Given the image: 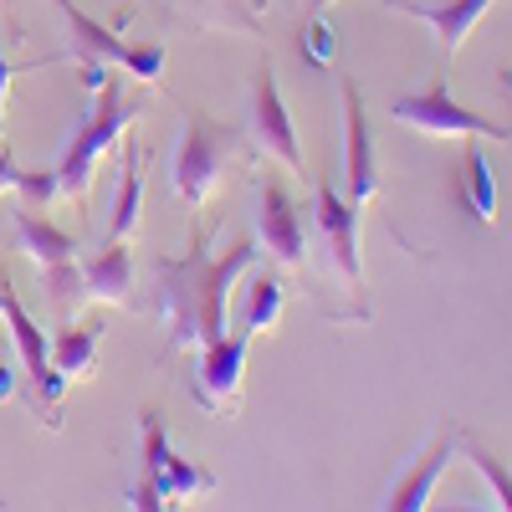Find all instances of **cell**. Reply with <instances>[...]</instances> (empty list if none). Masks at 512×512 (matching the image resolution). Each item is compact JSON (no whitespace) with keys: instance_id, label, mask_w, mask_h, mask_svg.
I'll use <instances>...</instances> for the list:
<instances>
[{"instance_id":"obj_15","label":"cell","mask_w":512,"mask_h":512,"mask_svg":"<svg viewBox=\"0 0 512 512\" xmlns=\"http://www.w3.org/2000/svg\"><path fill=\"white\" fill-rule=\"evenodd\" d=\"M82 282H88V297H98V303L128 308V297H134V256H128V241H108L103 251H93L82 262Z\"/></svg>"},{"instance_id":"obj_23","label":"cell","mask_w":512,"mask_h":512,"mask_svg":"<svg viewBox=\"0 0 512 512\" xmlns=\"http://www.w3.org/2000/svg\"><path fill=\"white\" fill-rule=\"evenodd\" d=\"M466 461H472L477 472H482V482L492 487V502H497L502 512H512V472H507V466H502L487 446H477V441H466Z\"/></svg>"},{"instance_id":"obj_27","label":"cell","mask_w":512,"mask_h":512,"mask_svg":"<svg viewBox=\"0 0 512 512\" xmlns=\"http://www.w3.org/2000/svg\"><path fill=\"white\" fill-rule=\"evenodd\" d=\"M21 72H26L21 62H11V57H0V113H6V98H11V82H16Z\"/></svg>"},{"instance_id":"obj_26","label":"cell","mask_w":512,"mask_h":512,"mask_svg":"<svg viewBox=\"0 0 512 512\" xmlns=\"http://www.w3.org/2000/svg\"><path fill=\"white\" fill-rule=\"evenodd\" d=\"M16 180H21V164L11 159V149L0 144V195H11L16 190Z\"/></svg>"},{"instance_id":"obj_4","label":"cell","mask_w":512,"mask_h":512,"mask_svg":"<svg viewBox=\"0 0 512 512\" xmlns=\"http://www.w3.org/2000/svg\"><path fill=\"white\" fill-rule=\"evenodd\" d=\"M231 154H236V128H221V123H210L205 113H190L185 134L175 144V164H169V175H175V195L185 205H205L210 195H216Z\"/></svg>"},{"instance_id":"obj_8","label":"cell","mask_w":512,"mask_h":512,"mask_svg":"<svg viewBox=\"0 0 512 512\" xmlns=\"http://www.w3.org/2000/svg\"><path fill=\"white\" fill-rule=\"evenodd\" d=\"M246 359H251V333H226V338H216V344H205L195 384H190L195 405L210 410V415H236L241 410Z\"/></svg>"},{"instance_id":"obj_20","label":"cell","mask_w":512,"mask_h":512,"mask_svg":"<svg viewBox=\"0 0 512 512\" xmlns=\"http://www.w3.org/2000/svg\"><path fill=\"white\" fill-rule=\"evenodd\" d=\"M282 308H287V292H282V282L277 277H256L251 282V297H246V318H241V333H267V328H277V318H282Z\"/></svg>"},{"instance_id":"obj_21","label":"cell","mask_w":512,"mask_h":512,"mask_svg":"<svg viewBox=\"0 0 512 512\" xmlns=\"http://www.w3.org/2000/svg\"><path fill=\"white\" fill-rule=\"evenodd\" d=\"M180 6L190 16H200L205 26H216V31H256L262 21H256V0H180Z\"/></svg>"},{"instance_id":"obj_7","label":"cell","mask_w":512,"mask_h":512,"mask_svg":"<svg viewBox=\"0 0 512 512\" xmlns=\"http://www.w3.org/2000/svg\"><path fill=\"white\" fill-rule=\"evenodd\" d=\"M313 231L328 246V262L338 272V282L349 287V297H359L364 308V262H359V205H349L328 180L313 185ZM369 313V308H364Z\"/></svg>"},{"instance_id":"obj_11","label":"cell","mask_w":512,"mask_h":512,"mask_svg":"<svg viewBox=\"0 0 512 512\" xmlns=\"http://www.w3.org/2000/svg\"><path fill=\"white\" fill-rule=\"evenodd\" d=\"M0 313H6L11 338H16V354H21V364H26V374H31V395L47 405V415H57V405H62V395H67V379H57L52 354H47V333L36 328V318L26 313V303L11 292V282H0Z\"/></svg>"},{"instance_id":"obj_29","label":"cell","mask_w":512,"mask_h":512,"mask_svg":"<svg viewBox=\"0 0 512 512\" xmlns=\"http://www.w3.org/2000/svg\"><path fill=\"white\" fill-rule=\"evenodd\" d=\"M313 6H318V11H323V6H333V0H313Z\"/></svg>"},{"instance_id":"obj_22","label":"cell","mask_w":512,"mask_h":512,"mask_svg":"<svg viewBox=\"0 0 512 512\" xmlns=\"http://www.w3.org/2000/svg\"><path fill=\"white\" fill-rule=\"evenodd\" d=\"M41 287H47V297L67 318L88 303V282H82V262H77V256H72V262H57V267H41Z\"/></svg>"},{"instance_id":"obj_19","label":"cell","mask_w":512,"mask_h":512,"mask_svg":"<svg viewBox=\"0 0 512 512\" xmlns=\"http://www.w3.org/2000/svg\"><path fill=\"white\" fill-rule=\"evenodd\" d=\"M139 216H144L139 149H123V180H118V195H113V210H108V241H128L139 231Z\"/></svg>"},{"instance_id":"obj_5","label":"cell","mask_w":512,"mask_h":512,"mask_svg":"<svg viewBox=\"0 0 512 512\" xmlns=\"http://www.w3.org/2000/svg\"><path fill=\"white\" fill-rule=\"evenodd\" d=\"M67 21V47H72V62L77 67H123L128 77L139 82H159L164 77V47H128V41L113 31V26H98L82 6L72 0H52Z\"/></svg>"},{"instance_id":"obj_28","label":"cell","mask_w":512,"mask_h":512,"mask_svg":"<svg viewBox=\"0 0 512 512\" xmlns=\"http://www.w3.org/2000/svg\"><path fill=\"white\" fill-rule=\"evenodd\" d=\"M11 395H16V374H11V364H6V359H0V405H6Z\"/></svg>"},{"instance_id":"obj_1","label":"cell","mask_w":512,"mask_h":512,"mask_svg":"<svg viewBox=\"0 0 512 512\" xmlns=\"http://www.w3.org/2000/svg\"><path fill=\"white\" fill-rule=\"evenodd\" d=\"M256 251H262L256 236H246L210 256L205 236H195L185 256H159L154 262V313L169 328V349H205L216 338H226L231 287L241 272H251Z\"/></svg>"},{"instance_id":"obj_31","label":"cell","mask_w":512,"mask_h":512,"mask_svg":"<svg viewBox=\"0 0 512 512\" xmlns=\"http://www.w3.org/2000/svg\"><path fill=\"white\" fill-rule=\"evenodd\" d=\"M6 6H11V0H6Z\"/></svg>"},{"instance_id":"obj_14","label":"cell","mask_w":512,"mask_h":512,"mask_svg":"<svg viewBox=\"0 0 512 512\" xmlns=\"http://www.w3.org/2000/svg\"><path fill=\"white\" fill-rule=\"evenodd\" d=\"M497 6V0H436V6H420V0H400V16H415V21H425L431 26V36H436V47H441V57L451 62L461 47H466V36H472L477 26H482V16Z\"/></svg>"},{"instance_id":"obj_24","label":"cell","mask_w":512,"mask_h":512,"mask_svg":"<svg viewBox=\"0 0 512 512\" xmlns=\"http://www.w3.org/2000/svg\"><path fill=\"white\" fill-rule=\"evenodd\" d=\"M303 57H308V67H333V31L323 16L308 21V31H303Z\"/></svg>"},{"instance_id":"obj_2","label":"cell","mask_w":512,"mask_h":512,"mask_svg":"<svg viewBox=\"0 0 512 512\" xmlns=\"http://www.w3.org/2000/svg\"><path fill=\"white\" fill-rule=\"evenodd\" d=\"M93 98H98V108L82 118V128L72 134V144H67V154H62V164H57V190H62V200H88L93 175H98V159L113 154V149L123 144V134H128V128L144 118V108H149V98H128V88H123L118 77H103V88H93Z\"/></svg>"},{"instance_id":"obj_13","label":"cell","mask_w":512,"mask_h":512,"mask_svg":"<svg viewBox=\"0 0 512 512\" xmlns=\"http://www.w3.org/2000/svg\"><path fill=\"white\" fill-rule=\"evenodd\" d=\"M456 446H461V431L456 425H446V431H436L431 441H425V451L415 456V466L390 487V497H384V507L390 512H420V507H431L441 477H446V466L456 461Z\"/></svg>"},{"instance_id":"obj_10","label":"cell","mask_w":512,"mask_h":512,"mask_svg":"<svg viewBox=\"0 0 512 512\" xmlns=\"http://www.w3.org/2000/svg\"><path fill=\"white\" fill-rule=\"evenodd\" d=\"M344 200L349 205H369L379 195V154L369 139V113H364V93L359 82L344 77Z\"/></svg>"},{"instance_id":"obj_30","label":"cell","mask_w":512,"mask_h":512,"mask_svg":"<svg viewBox=\"0 0 512 512\" xmlns=\"http://www.w3.org/2000/svg\"><path fill=\"white\" fill-rule=\"evenodd\" d=\"M507 88H512V77H507Z\"/></svg>"},{"instance_id":"obj_3","label":"cell","mask_w":512,"mask_h":512,"mask_svg":"<svg viewBox=\"0 0 512 512\" xmlns=\"http://www.w3.org/2000/svg\"><path fill=\"white\" fill-rule=\"evenodd\" d=\"M144 425V472H139V487L128 497V507H175L185 497H210L216 492V477L205 472L200 461H185L169 451V436H164V420L154 410L139 415Z\"/></svg>"},{"instance_id":"obj_18","label":"cell","mask_w":512,"mask_h":512,"mask_svg":"<svg viewBox=\"0 0 512 512\" xmlns=\"http://www.w3.org/2000/svg\"><path fill=\"white\" fill-rule=\"evenodd\" d=\"M461 205H466V216L492 226L497 221V180H492V164L482 154V144H472L461 154Z\"/></svg>"},{"instance_id":"obj_17","label":"cell","mask_w":512,"mask_h":512,"mask_svg":"<svg viewBox=\"0 0 512 512\" xmlns=\"http://www.w3.org/2000/svg\"><path fill=\"white\" fill-rule=\"evenodd\" d=\"M47 354H52V369L57 379H88L98 369V333L93 328H77L72 318L57 328V338H47Z\"/></svg>"},{"instance_id":"obj_25","label":"cell","mask_w":512,"mask_h":512,"mask_svg":"<svg viewBox=\"0 0 512 512\" xmlns=\"http://www.w3.org/2000/svg\"><path fill=\"white\" fill-rule=\"evenodd\" d=\"M16 195H21L26 205H36V210H47L52 200H62V190H57V169H52V175H21V180H16Z\"/></svg>"},{"instance_id":"obj_6","label":"cell","mask_w":512,"mask_h":512,"mask_svg":"<svg viewBox=\"0 0 512 512\" xmlns=\"http://www.w3.org/2000/svg\"><path fill=\"white\" fill-rule=\"evenodd\" d=\"M390 113H395V123H410L415 134H425V139H512L497 118H482L466 103H456L446 77H436L431 88H420V93L395 98Z\"/></svg>"},{"instance_id":"obj_9","label":"cell","mask_w":512,"mask_h":512,"mask_svg":"<svg viewBox=\"0 0 512 512\" xmlns=\"http://www.w3.org/2000/svg\"><path fill=\"white\" fill-rule=\"evenodd\" d=\"M251 139L262 154H272L282 169H292V175H308V164H303V144H297V123L277 93V77L272 67L262 62L256 67V93H251Z\"/></svg>"},{"instance_id":"obj_16","label":"cell","mask_w":512,"mask_h":512,"mask_svg":"<svg viewBox=\"0 0 512 512\" xmlns=\"http://www.w3.org/2000/svg\"><path fill=\"white\" fill-rule=\"evenodd\" d=\"M16 246L36 262V272L57 267V262H72V256H77V241L47 216V210H36V205L16 210Z\"/></svg>"},{"instance_id":"obj_12","label":"cell","mask_w":512,"mask_h":512,"mask_svg":"<svg viewBox=\"0 0 512 512\" xmlns=\"http://www.w3.org/2000/svg\"><path fill=\"white\" fill-rule=\"evenodd\" d=\"M308 216L297 210V200L282 190V185H262V205H256V246L272 251L282 267H303L308 262Z\"/></svg>"}]
</instances>
